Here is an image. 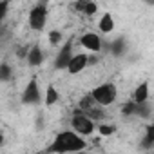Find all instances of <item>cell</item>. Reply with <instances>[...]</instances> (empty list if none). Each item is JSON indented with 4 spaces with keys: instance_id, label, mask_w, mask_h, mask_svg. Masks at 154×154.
I'll return each mask as SVG.
<instances>
[{
    "instance_id": "cell-1",
    "label": "cell",
    "mask_w": 154,
    "mask_h": 154,
    "mask_svg": "<svg viewBox=\"0 0 154 154\" xmlns=\"http://www.w3.org/2000/svg\"><path fill=\"white\" fill-rule=\"evenodd\" d=\"M87 149V140L85 136L78 134L74 129L71 131H62L54 136L53 143L45 149L47 152H80Z\"/></svg>"
},
{
    "instance_id": "cell-2",
    "label": "cell",
    "mask_w": 154,
    "mask_h": 154,
    "mask_svg": "<svg viewBox=\"0 0 154 154\" xmlns=\"http://www.w3.org/2000/svg\"><path fill=\"white\" fill-rule=\"evenodd\" d=\"M91 94L94 96V100H96L98 105L109 107V105H112V103L116 102V98H118V87H116L112 82H103V84L96 85V87L91 91Z\"/></svg>"
},
{
    "instance_id": "cell-3",
    "label": "cell",
    "mask_w": 154,
    "mask_h": 154,
    "mask_svg": "<svg viewBox=\"0 0 154 154\" xmlns=\"http://www.w3.org/2000/svg\"><path fill=\"white\" fill-rule=\"evenodd\" d=\"M47 18H49V9H47V4L45 2H38L36 6L31 8L29 15H27V24H29V29L40 33L45 29L47 26Z\"/></svg>"
},
{
    "instance_id": "cell-4",
    "label": "cell",
    "mask_w": 154,
    "mask_h": 154,
    "mask_svg": "<svg viewBox=\"0 0 154 154\" xmlns=\"http://www.w3.org/2000/svg\"><path fill=\"white\" fill-rule=\"evenodd\" d=\"M71 127L78 132V134H82V136H91L93 132H94V129H96V120H93L87 112H84L82 109H78L74 114H72V118H71Z\"/></svg>"
},
{
    "instance_id": "cell-5",
    "label": "cell",
    "mask_w": 154,
    "mask_h": 154,
    "mask_svg": "<svg viewBox=\"0 0 154 154\" xmlns=\"http://www.w3.org/2000/svg\"><path fill=\"white\" fill-rule=\"evenodd\" d=\"M20 100H22L24 105H40L44 102V94L40 91V85H38L36 78H31L27 82V85L22 91V98Z\"/></svg>"
},
{
    "instance_id": "cell-6",
    "label": "cell",
    "mask_w": 154,
    "mask_h": 154,
    "mask_svg": "<svg viewBox=\"0 0 154 154\" xmlns=\"http://www.w3.org/2000/svg\"><path fill=\"white\" fill-rule=\"evenodd\" d=\"M72 49H74L72 40H65V42L60 45L58 54H56V60H54V69H58V71L67 69V65H69V62H71V58H72V54H74Z\"/></svg>"
},
{
    "instance_id": "cell-7",
    "label": "cell",
    "mask_w": 154,
    "mask_h": 154,
    "mask_svg": "<svg viewBox=\"0 0 154 154\" xmlns=\"http://www.w3.org/2000/svg\"><path fill=\"white\" fill-rule=\"evenodd\" d=\"M80 45L84 49H87L89 53H100L103 49V40L98 33L94 31H87L80 36Z\"/></svg>"
},
{
    "instance_id": "cell-8",
    "label": "cell",
    "mask_w": 154,
    "mask_h": 154,
    "mask_svg": "<svg viewBox=\"0 0 154 154\" xmlns=\"http://www.w3.org/2000/svg\"><path fill=\"white\" fill-rule=\"evenodd\" d=\"M87 67H89V53H74L65 71L69 74H80Z\"/></svg>"
},
{
    "instance_id": "cell-9",
    "label": "cell",
    "mask_w": 154,
    "mask_h": 154,
    "mask_svg": "<svg viewBox=\"0 0 154 154\" xmlns=\"http://www.w3.org/2000/svg\"><path fill=\"white\" fill-rule=\"evenodd\" d=\"M44 60H45V54H44L40 44H33V45L29 47L27 54H26V62H27L31 67H38V65L44 63Z\"/></svg>"
},
{
    "instance_id": "cell-10",
    "label": "cell",
    "mask_w": 154,
    "mask_h": 154,
    "mask_svg": "<svg viewBox=\"0 0 154 154\" xmlns=\"http://www.w3.org/2000/svg\"><path fill=\"white\" fill-rule=\"evenodd\" d=\"M114 27H116V22H114L112 13H109V11L102 13L100 20H98V31H100L102 35H111V33L114 31Z\"/></svg>"
},
{
    "instance_id": "cell-11",
    "label": "cell",
    "mask_w": 154,
    "mask_h": 154,
    "mask_svg": "<svg viewBox=\"0 0 154 154\" xmlns=\"http://www.w3.org/2000/svg\"><path fill=\"white\" fill-rule=\"evenodd\" d=\"M149 96H150V85H149V82H140L134 87V91H132V102H136V103L149 102Z\"/></svg>"
},
{
    "instance_id": "cell-12",
    "label": "cell",
    "mask_w": 154,
    "mask_h": 154,
    "mask_svg": "<svg viewBox=\"0 0 154 154\" xmlns=\"http://www.w3.org/2000/svg\"><path fill=\"white\" fill-rule=\"evenodd\" d=\"M74 9L85 15V17H93L98 13V4L94 2V0H78V2L74 4Z\"/></svg>"
},
{
    "instance_id": "cell-13",
    "label": "cell",
    "mask_w": 154,
    "mask_h": 154,
    "mask_svg": "<svg viewBox=\"0 0 154 154\" xmlns=\"http://www.w3.org/2000/svg\"><path fill=\"white\" fill-rule=\"evenodd\" d=\"M58 100H60L58 89H56L53 84H47V87H45V91H44V105H45V107H53V105L58 103Z\"/></svg>"
},
{
    "instance_id": "cell-14",
    "label": "cell",
    "mask_w": 154,
    "mask_h": 154,
    "mask_svg": "<svg viewBox=\"0 0 154 154\" xmlns=\"http://www.w3.org/2000/svg\"><path fill=\"white\" fill-rule=\"evenodd\" d=\"M94 105H98V103H96V100H94V96H93L91 93L85 94V96H82L80 102H78V109H82V111H89V109H93Z\"/></svg>"
},
{
    "instance_id": "cell-15",
    "label": "cell",
    "mask_w": 154,
    "mask_h": 154,
    "mask_svg": "<svg viewBox=\"0 0 154 154\" xmlns=\"http://www.w3.org/2000/svg\"><path fill=\"white\" fill-rule=\"evenodd\" d=\"M47 40H49V44H51L53 47H56V45H60V44L63 42V33L58 31V29H53V31L47 33Z\"/></svg>"
},
{
    "instance_id": "cell-16",
    "label": "cell",
    "mask_w": 154,
    "mask_h": 154,
    "mask_svg": "<svg viewBox=\"0 0 154 154\" xmlns=\"http://www.w3.org/2000/svg\"><path fill=\"white\" fill-rule=\"evenodd\" d=\"M125 47H127V42L123 40V38H116L114 42H112V54L114 56H122L123 53H125Z\"/></svg>"
},
{
    "instance_id": "cell-17",
    "label": "cell",
    "mask_w": 154,
    "mask_h": 154,
    "mask_svg": "<svg viewBox=\"0 0 154 154\" xmlns=\"http://www.w3.org/2000/svg\"><path fill=\"white\" fill-rule=\"evenodd\" d=\"M11 78V67H9V63H2V65H0V80H2V82H8Z\"/></svg>"
},
{
    "instance_id": "cell-18",
    "label": "cell",
    "mask_w": 154,
    "mask_h": 154,
    "mask_svg": "<svg viewBox=\"0 0 154 154\" xmlns=\"http://www.w3.org/2000/svg\"><path fill=\"white\" fill-rule=\"evenodd\" d=\"M140 149H145V150H152V149H154V141H152L150 138L143 136V138H141V141H140Z\"/></svg>"
},
{
    "instance_id": "cell-19",
    "label": "cell",
    "mask_w": 154,
    "mask_h": 154,
    "mask_svg": "<svg viewBox=\"0 0 154 154\" xmlns=\"http://www.w3.org/2000/svg\"><path fill=\"white\" fill-rule=\"evenodd\" d=\"M98 131H100V134H102V136H111V134L116 131V127H111V125H100V127H98Z\"/></svg>"
},
{
    "instance_id": "cell-20",
    "label": "cell",
    "mask_w": 154,
    "mask_h": 154,
    "mask_svg": "<svg viewBox=\"0 0 154 154\" xmlns=\"http://www.w3.org/2000/svg\"><path fill=\"white\" fill-rule=\"evenodd\" d=\"M9 8V0H2V2H0V9H2V18H6V15H8V9Z\"/></svg>"
},
{
    "instance_id": "cell-21",
    "label": "cell",
    "mask_w": 154,
    "mask_h": 154,
    "mask_svg": "<svg viewBox=\"0 0 154 154\" xmlns=\"http://www.w3.org/2000/svg\"><path fill=\"white\" fill-rule=\"evenodd\" d=\"M145 136H147V138H150V140L154 141V123H150V125H147V127H145Z\"/></svg>"
},
{
    "instance_id": "cell-22",
    "label": "cell",
    "mask_w": 154,
    "mask_h": 154,
    "mask_svg": "<svg viewBox=\"0 0 154 154\" xmlns=\"http://www.w3.org/2000/svg\"><path fill=\"white\" fill-rule=\"evenodd\" d=\"M145 4H149V6H154V0H145Z\"/></svg>"
}]
</instances>
